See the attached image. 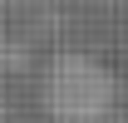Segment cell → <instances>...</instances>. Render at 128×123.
Masks as SVG:
<instances>
[{
  "instance_id": "cell-1",
  "label": "cell",
  "mask_w": 128,
  "mask_h": 123,
  "mask_svg": "<svg viewBox=\"0 0 128 123\" xmlns=\"http://www.w3.org/2000/svg\"><path fill=\"white\" fill-rule=\"evenodd\" d=\"M40 104L49 123H104L118 108V74L84 49H59L40 74Z\"/></svg>"
}]
</instances>
